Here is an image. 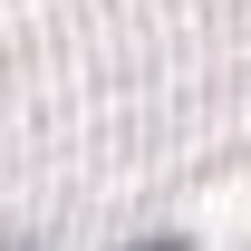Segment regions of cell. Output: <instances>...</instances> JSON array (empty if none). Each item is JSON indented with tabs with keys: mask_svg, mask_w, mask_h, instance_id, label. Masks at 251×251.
Here are the masks:
<instances>
[{
	"mask_svg": "<svg viewBox=\"0 0 251 251\" xmlns=\"http://www.w3.org/2000/svg\"><path fill=\"white\" fill-rule=\"evenodd\" d=\"M126 251H184V242H174V232H155V242H126Z\"/></svg>",
	"mask_w": 251,
	"mask_h": 251,
	"instance_id": "obj_1",
	"label": "cell"
},
{
	"mask_svg": "<svg viewBox=\"0 0 251 251\" xmlns=\"http://www.w3.org/2000/svg\"><path fill=\"white\" fill-rule=\"evenodd\" d=\"M20 251H39V242H20Z\"/></svg>",
	"mask_w": 251,
	"mask_h": 251,
	"instance_id": "obj_2",
	"label": "cell"
}]
</instances>
